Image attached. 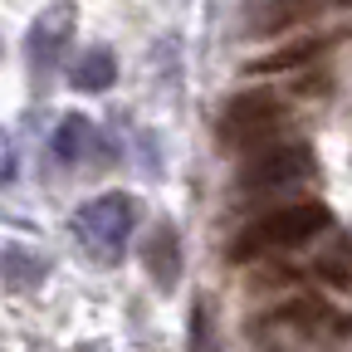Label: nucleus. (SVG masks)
I'll use <instances>...</instances> for the list:
<instances>
[{
	"label": "nucleus",
	"instance_id": "nucleus-1",
	"mask_svg": "<svg viewBox=\"0 0 352 352\" xmlns=\"http://www.w3.org/2000/svg\"><path fill=\"white\" fill-rule=\"evenodd\" d=\"M333 226L328 206L318 201H294V206H279L270 215H259L254 226H245L230 245V259L235 264H250L259 254H274V250H294V245H308L314 235H323Z\"/></svg>",
	"mask_w": 352,
	"mask_h": 352
},
{
	"label": "nucleus",
	"instance_id": "nucleus-2",
	"mask_svg": "<svg viewBox=\"0 0 352 352\" xmlns=\"http://www.w3.org/2000/svg\"><path fill=\"white\" fill-rule=\"evenodd\" d=\"M132 230H138V201L127 191H108V196H94L88 206H78L74 215V235L78 245L88 250V259L98 264H118Z\"/></svg>",
	"mask_w": 352,
	"mask_h": 352
},
{
	"label": "nucleus",
	"instance_id": "nucleus-3",
	"mask_svg": "<svg viewBox=\"0 0 352 352\" xmlns=\"http://www.w3.org/2000/svg\"><path fill=\"white\" fill-rule=\"evenodd\" d=\"M279 122H284V103L270 94V88H250V94H235L226 103V113L215 122V138H220V147L250 152V147L274 142Z\"/></svg>",
	"mask_w": 352,
	"mask_h": 352
},
{
	"label": "nucleus",
	"instance_id": "nucleus-4",
	"mask_svg": "<svg viewBox=\"0 0 352 352\" xmlns=\"http://www.w3.org/2000/svg\"><path fill=\"white\" fill-rule=\"evenodd\" d=\"M308 176H314V152L303 142H270L240 166V186L245 191H274V186H298Z\"/></svg>",
	"mask_w": 352,
	"mask_h": 352
},
{
	"label": "nucleus",
	"instance_id": "nucleus-5",
	"mask_svg": "<svg viewBox=\"0 0 352 352\" xmlns=\"http://www.w3.org/2000/svg\"><path fill=\"white\" fill-rule=\"evenodd\" d=\"M74 6L69 0H54V6H44L25 34V54H30V69L44 78V74H54L64 50H69V39H74Z\"/></svg>",
	"mask_w": 352,
	"mask_h": 352
},
{
	"label": "nucleus",
	"instance_id": "nucleus-6",
	"mask_svg": "<svg viewBox=\"0 0 352 352\" xmlns=\"http://www.w3.org/2000/svg\"><path fill=\"white\" fill-rule=\"evenodd\" d=\"M142 259H147V274H152V284L162 294H171L176 284H182V245H176V230L171 226H157L152 230Z\"/></svg>",
	"mask_w": 352,
	"mask_h": 352
},
{
	"label": "nucleus",
	"instance_id": "nucleus-7",
	"mask_svg": "<svg viewBox=\"0 0 352 352\" xmlns=\"http://www.w3.org/2000/svg\"><path fill=\"white\" fill-rule=\"evenodd\" d=\"M323 50H328V39H323V34H308V39H294V44H284V50H270V54L250 59V74H254V78H264V74H289V69H303V64H314Z\"/></svg>",
	"mask_w": 352,
	"mask_h": 352
},
{
	"label": "nucleus",
	"instance_id": "nucleus-8",
	"mask_svg": "<svg viewBox=\"0 0 352 352\" xmlns=\"http://www.w3.org/2000/svg\"><path fill=\"white\" fill-rule=\"evenodd\" d=\"M113 78H118L113 50H88L74 59V88H83V94H103V88H113Z\"/></svg>",
	"mask_w": 352,
	"mask_h": 352
},
{
	"label": "nucleus",
	"instance_id": "nucleus-9",
	"mask_svg": "<svg viewBox=\"0 0 352 352\" xmlns=\"http://www.w3.org/2000/svg\"><path fill=\"white\" fill-rule=\"evenodd\" d=\"M318 6H323V0H274V6L264 10V15L250 20V30H254V34H279V30L298 25V20H314Z\"/></svg>",
	"mask_w": 352,
	"mask_h": 352
},
{
	"label": "nucleus",
	"instance_id": "nucleus-10",
	"mask_svg": "<svg viewBox=\"0 0 352 352\" xmlns=\"http://www.w3.org/2000/svg\"><path fill=\"white\" fill-rule=\"evenodd\" d=\"M88 142H94V122L78 118V113H69V118L54 127V157L69 162V166L88 157Z\"/></svg>",
	"mask_w": 352,
	"mask_h": 352
},
{
	"label": "nucleus",
	"instance_id": "nucleus-11",
	"mask_svg": "<svg viewBox=\"0 0 352 352\" xmlns=\"http://www.w3.org/2000/svg\"><path fill=\"white\" fill-rule=\"evenodd\" d=\"M44 270H50V264H44L39 254H30V250H20V245H10L6 254H0V274H6V284H15V289L39 284Z\"/></svg>",
	"mask_w": 352,
	"mask_h": 352
},
{
	"label": "nucleus",
	"instance_id": "nucleus-12",
	"mask_svg": "<svg viewBox=\"0 0 352 352\" xmlns=\"http://www.w3.org/2000/svg\"><path fill=\"white\" fill-rule=\"evenodd\" d=\"M318 274H323V279H338V284H347V279H352V240H342L333 254H323V259H318Z\"/></svg>",
	"mask_w": 352,
	"mask_h": 352
},
{
	"label": "nucleus",
	"instance_id": "nucleus-13",
	"mask_svg": "<svg viewBox=\"0 0 352 352\" xmlns=\"http://www.w3.org/2000/svg\"><path fill=\"white\" fill-rule=\"evenodd\" d=\"M191 352H215L210 347V314H206V308L191 314Z\"/></svg>",
	"mask_w": 352,
	"mask_h": 352
},
{
	"label": "nucleus",
	"instance_id": "nucleus-14",
	"mask_svg": "<svg viewBox=\"0 0 352 352\" xmlns=\"http://www.w3.org/2000/svg\"><path fill=\"white\" fill-rule=\"evenodd\" d=\"M10 176H15V142L0 132V182H10Z\"/></svg>",
	"mask_w": 352,
	"mask_h": 352
},
{
	"label": "nucleus",
	"instance_id": "nucleus-15",
	"mask_svg": "<svg viewBox=\"0 0 352 352\" xmlns=\"http://www.w3.org/2000/svg\"><path fill=\"white\" fill-rule=\"evenodd\" d=\"M347 6H352V0H347Z\"/></svg>",
	"mask_w": 352,
	"mask_h": 352
}]
</instances>
